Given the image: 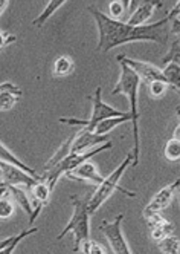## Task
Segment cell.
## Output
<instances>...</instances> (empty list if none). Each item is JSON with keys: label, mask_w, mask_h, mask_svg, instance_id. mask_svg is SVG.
<instances>
[{"label": "cell", "mask_w": 180, "mask_h": 254, "mask_svg": "<svg viewBox=\"0 0 180 254\" xmlns=\"http://www.w3.org/2000/svg\"><path fill=\"white\" fill-rule=\"evenodd\" d=\"M6 187V186H5ZM8 193L12 196V199L17 202V204H20V207L23 208L25 213H28L29 216L32 214V204H31V199H29V194L19 186H8L6 187Z\"/></svg>", "instance_id": "cell-20"}, {"label": "cell", "mask_w": 180, "mask_h": 254, "mask_svg": "<svg viewBox=\"0 0 180 254\" xmlns=\"http://www.w3.org/2000/svg\"><path fill=\"white\" fill-rule=\"evenodd\" d=\"M5 191V186H2V184H0V194H2Z\"/></svg>", "instance_id": "cell-36"}, {"label": "cell", "mask_w": 180, "mask_h": 254, "mask_svg": "<svg viewBox=\"0 0 180 254\" xmlns=\"http://www.w3.org/2000/svg\"><path fill=\"white\" fill-rule=\"evenodd\" d=\"M14 210H15L14 199L5 187V191L0 194V219H8V217H11L14 214Z\"/></svg>", "instance_id": "cell-23"}, {"label": "cell", "mask_w": 180, "mask_h": 254, "mask_svg": "<svg viewBox=\"0 0 180 254\" xmlns=\"http://www.w3.org/2000/svg\"><path fill=\"white\" fill-rule=\"evenodd\" d=\"M12 238H14V236H9V238H5L3 241H0V250H2L3 247H6V245L12 241Z\"/></svg>", "instance_id": "cell-34"}, {"label": "cell", "mask_w": 180, "mask_h": 254, "mask_svg": "<svg viewBox=\"0 0 180 254\" xmlns=\"http://www.w3.org/2000/svg\"><path fill=\"white\" fill-rule=\"evenodd\" d=\"M143 219H145V224L148 227V230H154L157 227H160L162 224H164L167 219L164 216H162L160 213H153V214H147V216H143Z\"/></svg>", "instance_id": "cell-31"}, {"label": "cell", "mask_w": 180, "mask_h": 254, "mask_svg": "<svg viewBox=\"0 0 180 254\" xmlns=\"http://www.w3.org/2000/svg\"><path fill=\"white\" fill-rule=\"evenodd\" d=\"M162 75H164V81L168 84V87L179 92V89H180V63L171 62V63L165 64V67L162 69Z\"/></svg>", "instance_id": "cell-16"}, {"label": "cell", "mask_w": 180, "mask_h": 254, "mask_svg": "<svg viewBox=\"0 0 180 254\" xmlns=\"http://www.w3.org/2000/svg\"><path fill=\"white\" fill-rule=\"evenodd\" d=\"M180 124L176 126L174 135L167 141L165 147H164V156L165 159L171 161V162H177L180 159Z\"/></svg>", "instance_id": "cell-18"}, {"label": "cell", "mask_w": 180, "mask_h": 254, "mask_svg": "<svg viewBox=\"0 0 180 254\" xmlns=\"http://www.w3.org/2000/svg\"><path fill=\"white\" fill-rule=\"evenodd\" d=\"M116 60H118V63H124L125 66H129L136 74L139 81H145L147 84H150L153 81H164L162 69L151 64V63L142 62V60H135V59H130L127 56H118Z\"/></svg>", "instance_id": "cell-8"}, {"label": "cell", "mask_w": 180, "mask_h": 254, "mask_svg": "<svg viewBox=\"0 0 180 254\" xmlns=\"http://www.w3.org/2000/svg\"><path fill=\"white\" fill-rule=\"evenodd\" d=\"M171 62H179L180 63V40H179V37H174L173 45L170 48V52L164 59H162V63H164V64H168Z\"/></svg>", "instance_id": "cell-28"}, {"label": "cell", "mask_w": 180, "mask_h": 254, "mask_svg": "<svg viewBox=\"0 0 180 254\" xmlns=\"http://www.w3.org/2000/svg\"><path fill=\"white\" fill-rule=\"evenodd\" d=\"M87 197H77L75 194L70 196L72 205H74V213H72V217L69 219V222L66 224V227L63 228V231L57 236V239L61 241L64 236H67L69 233L74 234L75 239V251H80L81 245L90 239V214L87 210Z\"/></svg>", "instance_id": "cell-4"}, {"label": "cell", "mask_w": 180, "mask_h": 254, "mask_svg": "<svg viewBox=\"0 0 180 254\" xmlns=\"http://www.w3.org/2000/svg\"><path fill=\"white\" fill-rule=\"evenodd\" d=\"M14 42H15V37H14V35H8V34H5V32L0 31V49L5 48L6 45L14 43Z\"/></svg>", "instance_id": "cell-32"}, {"label": "cell", "mask_w": 180, "mask_h": 254, "mask_svg": "<svg viewBox=\"0 0 180 254\" xmlns=\"http://www.w3.org/2000/svg\"><path fill=\"white\" fill-rule=\"evenodd\" d=\"M0 161H2V162H8V164H12L15 167H19V169H22L23 172L29 173L34 178H40V175H37L34 169H31L29 166H26L19 156H15L2 141H0Z\"/></svg>", "instance_id": "cell-15"}, {"label": "cell", "mask_w": 180, "mask_h": 254, "mask_svg": "<svg viewBox=\"0 0 180 254\" xmlns=\"http://www.w3.org/2000/svg\"><path fill=\"white\" fill-rule=\"evenodd\" d=\"M66 178H69L72 181H86V183L93 184L96 187L104 181V176L101 175V172L98 170V167L93 164L92 161L83 162V164H80L77 169H74L69 175H66Z\"/></svg>", "instance_id": "cell-13"}, {"label": "cell", "mask_w": 180, "mask_h": 254, "mask_svg": "<svg viewBox=\"0 0 180 254\" xmlns=\"http://www.w3.org/2000/svg\"><path fill=\"white\" fill-rule=\"evenodd\" d=\"M15 89H20V87H17L14 83H9V81L0 83V92H2V90H15Z\"/></svg>", "instance_id": "cell-33"}, {"label": "cell", "mask_w": 180, "mask_h": 254, "mask_svg": "<svg viewBox=\"0 0 180 254\" xmlns=\"http://www.w3.org/2000/svg\"><path fill=\"white\" fill-rule=\"evenodd\" d=\"M84 254H107L105 253V250H104V247L101 245V244H98V242H95V241H86L83 245H81V248H80Z\"/></svg>", "instance_id": "cell-29"}, {"label": "cell", "mask_w": 180, "mask_h": 254, "mask_svg": "<svg viewBox=\"0 0 180 254\" xmlns=\"http://www.w3.org/2000/svg\"><path fill=\"white\" fill-rule=\"evenodd\" d=\"M75 70V62L69 56H60L53 62V67H52V75L53 77H67L72 72Z\"/></svg>", "instance_id": "cell-17"}, {"label": "cell", "mask_w": 180, "mask_h": 254, "mask_svg": "<svg viewBox=\"0 0 180 254\" xmlns=\"http://www.w3.org/2000/svg\"><path fill=\"white\" fill-rule=\"evenodd\" d=\"M64 5H66L64 0H50V2L46 5V8L32 20V25H34V26H37V28L43 26V25L49 20V17H52L53 14H55V12H57L61 6H64Z\"/></svg>", "instance_id": "cell-21"}, {"label": "cell", "mask_w": 180, "mask_h": 254, "mask_svg": "<svg viewBox=\"0 0 180 254\" xmlns=\"http://www.w3.org/2000/svg\"><path fill=\"white\" fill-rule=\"evenodd\" d=\"M132 162H133V156H132V152H129L127 156L124 158V161L121 162V164L109 176L104 178V181L96 187V190L93 193H89V197H87V210H89V214L90 216L95 214L99 210V207H102L104 202L109 201L110 196L116 190L121 191V193H124L125 196H130V197H135L136 196V193L125 190V189H122L119 186L121 178L124 176L125 170H127L132 166Z\"/></svg>", "instance_id": "cell-3"}, {"label": "cell", "mask_w": 180, "mask_h": 254, "mask_svg": "<svg viewBox=\"0 0 180 254\" xmlns=\"http://www.w3.org/2000/svg\"><path fill=\"white\" fill-rule=\"evenodd\" d=\"M90 14L98 26V51L109 52L113 48L122 46L125 43L133 42H154L160 45H167L170 39V25L168 17L157 20L156 23L132 26L125 22L112 20L99 9L89 6Z\"/></svg>", "instance_id": "cell-1"}, {"label": "cell", "mask_w": 180, "mask_h": 254, "mask_svg": "<svg viewBox=\"0 0 180 254\" xmlns=\"http://www.w3.org/2000/svg\"><path fill=\"white\" fill-rule=\"evenodd\" d=\"M8 6H9V2H0V15H2L6 11Z\"/></svg>", "instance_id": "cell-35"}, {"label": "cell", "mask_w": 180, "mask_h": 254, "mask_svg": "<svg viewBox=\"0 0 180 254\" xmlns=\"http://www.w3.org/2000/svg\"><path fill=\"white\" fill-rule=\"evenodd\" d=\"M124 123H130V115H129V112H125V115H122V117L107 118V120L98 123L92 132L96 133V135H109V133L115 129V127H118V126H121V124H124Z\"/></svg>", "instance_id": "cell-19"}, {"label": "cell", "mask_w": 180, "mask_h": 254, "mask_svg": "<svg viewBox=\"0 0 180 254\" xmlns=\"http://www.w3.org/2000/svg\"><path fill=\"white\" fill-rule=\"evenodd\" d=\"M179 186H180V181L176 179L173 181L171 184L165 186L164 189H160L153 197H151V201L147 204V207L143 208V216H147V214H153V213H162L164 210H167L171 202H173V199L179 190Z\"/></svg>", "instance_id": "cell-11"}, {"label": "cell", "mask_w": 180, "mask_h": 254, "mask_svg": "<svg viewBox=\"0 0 180 254\" xmlns=\"http://www.w3.org/2000/svg\"><path fill=\"white\" fill-rule=\"evenodd\" d=\"M29 191L32 194V214L29 216V224L32 225V222L37 219V216L42 213V210L49 204L52 190L45 181L40 179L37 184L29 189Z\"/></svg>", "instance_id": "cell-12"}, {"label": "cell", "mask_w": 180, "mask_h": 254, "mask_svg": "<svg viewBox=\"0 0 180 254\" xmlns=\"http://www.w3.org/2000/svg\"><path fill=\"white\" fill-rule=\"evenodd\" d=\"M148 90L153 98H160L168 90V84L164 81H153L148 84Z\"/></svg>", "instance_id": "cell-30"}, {"label": "cell", "mask_w": 180, "mask_h": 254, "mask_svg": "<svg viewBox=\"0 0 180 254\" xmlns=\"http://www.w3.org/2000/svg\"><path fill=\"white\" fill-rule=\"evenodd\" d=\"M113 146L110 141H107L104 144H101V146L89 150V152H84V153H74V155H67L66 158H63L60 162H57L55 166H52L50 169L45 170L43 175H40L42 181H45V183L50 187V190L53 191V189H55L58 179L61 176H66L69 175L74 169H77L80 164H83V162L86 161H90V158H93L95 155L104 152V150H110Z\"/></svg>", "instance_id": "cell-5"}, {"label": "cell", "mask_w": 180, "mask_h": 254, "mask_svg": "<svg viewBox=\"0 0 180 254\" xmlns=\"http://www.w3.org/2000/svg\"><path fill=\"white\" fill-rule=\"evenodd\" d=\"M127 6H130V0H125V2H122V0H115V2H110L109 3L110 15L109 17L112 20H119V17L124 14Z\"/></svg>", "instance_id": "cell-27"}, {"label": "cell", "mask_w": 180, "mask_h": 254, "mask_svg": "<svg viewBox=\"0 0 180 254\" xmlns=\"http://www.w3.org/2000/svg\"><path fill=\"white\" fill-rule=\"evenodd\" d=\"M130 6H133V12L125 23L132 26H140L150 20V17L154 14L156 8L162 6V2H132L130 0Z\"/></svg>", "instance_id": "cell-14"}, {"label": "cell", "mask_w": 180, "mask_h": 254, "mask_svg": "<svg viewBox=\"0 0 180 254\" xmlns=\"http://www.w3.org/2000/svg\"><path fill=\"white\" fill-rule=\"evenodd\" d=\"M42 178H34L29 173L23 172L22 169L15 167L8 162L0 161V184L2 186H19V187H26L31 189L35 186Z\"/></svg>", "instance_id": "cell-9"}, {"label": "cell", "mask_w": 180, "mask_h": 254, "mask_svg": "<svg viewBox=\"0 0 180 254\" xmlns=\"http://www.w3.org/2000/svg\"><path fill=\"white\" fill-rule=\"evenodd\" d=\"M110 141L109 135H96L93 132H90L87 129H80L77 133L72 135V142H70V153L69 155H74V153H84L92 150L101 144Z\"/></svg>", "instance_id": "cell-10"}, {"label": "cell", "mask_w": 180, "mask_h": 254, "mask_svg": "<svg viewBox=\"0 0 180 254\" xmlns=\"http://www.w3.org/2000/svg\"><path fill=\"white\" fill-rule=\"evenodd\" d=\"M35 231H39V228H35V227H34V228H29V230H25V231H20V233L14 234L12 241H11L6 247H3L2 250H0V254H12V253L15 251L17 245H19L23 239H26L28 236L34 234Z\"/></svg>", "instance_id": "cell-25"}, {"label": "cell", "mask_w": 180, "mask_h": 254, "mask_svg": "<svg viewBox=\"0 0 180 254\" xmlns=\"http://www.w3.org/2000/svg\"><path fill=\"white\" fill-rule=\"evenodd\" d=\"M156 244H157V248H159V251L162 254H179L180 244H179V238H177V236H174V234L167 236V238L160 239Z\"/></svg>", "instance_id": "cell-24"}, {"label": "cell", "mask_w": 180, "mask_h": 254, "mask_svg": "<svg viewBox=\"0 0 180 254\" xmlns=\"http://www.w3.org/2000/svg\"><path fill=\"white\" fill-rule=\"evenodd\" d=\"M121 66V77L116 83V86L113 87L112 90V95H116V94H124L127 97V101H129V115H130V123H132V129H133V150H132V156H133V162L132 166H137L139 162V153H140V136H139V118H140V111L137 107V103H139V78L136 77L135 72L129 67L125 66L124 63H119Z\"/></svg>", "instance_id": "cell-2"}, {"label": "cell", "mask_w": 180, "mask_h": 254, "mask_svg": "<svg viewBox=\"0 0 180 254\" xmlns=\"http://www.w3.org/2000/svg\"><path fill=\"white\" fill-rule=\"evenodd\" d=\"M122 219H124V214L121 213L115 217V221H112V222L104 221L101 224L99 230L102 231L104 238L107 239V242H109V245L112 247L115 254H132L129 242L122 233Z\"/></svg>", "instance_id": "cell-7"}, {"label": "cell", "mask_w": 180, "mask_h": 254, "mask_svg": "<svg viewBox=\"0 0 180 254\" xmlns=\"http://www.w3.org/2000/svg\"><path fill=\"white\" fill-rule=\"evenodd\" d=\"M173 231H174V225H173V222L165 221V222L162 224L160 227H157V228L151 230V231H150V234H151V239H153L154 242H159L160 239H164V238H167V236L173 234Z\"/></svg>", "instance_id": "cell-26"}, {"label": "cell", "mask_w": 180, "mask_h": 254, "mask_svg": "<svg viewBox=\"0 0 180 254\" xmlns=\"http://www.w3.org/2000/svg\"><path fill=\"white\" fill-rule=\"evenodd\" d=\"M22 97V89H15V90H2L0 92V111L6 112L17 104L19 98Z\"/></svg>", "instance_id": "cell-22"}, {"label": "cell", "mask_w": 180, "mask_h": 254, "mask_svg": "<svg viewBox=\"0 0 180 254\" xmlns=\"http://www.w3.org/2000/svg\"><path fill=\"white\" fill-rule=\"evenodd\" d=\"M90 101H92V115H90L89 120H78V118H60V123L63 124H69V126H75L80 127V129H87L92 132L95 129V126L107 118H116V117H122L125 115V112L118 111L113 106L107 104L102 101V89L96 87L95 94L90 97Z\"/></svg>", "instance_id": "cell-6"}]
</instances>
